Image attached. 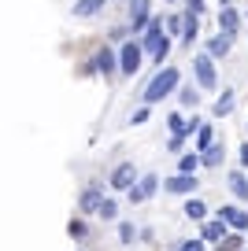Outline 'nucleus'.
<instances>
[{
    "label": "nucleus",
    "mask_w": 248,
    "mask_h": 251,
    "mask_svg": "<svg viewBox=\"0 0 248 251\" xmlns=\"http://www.w3.org/2000/svg\"><path fill=\"white\" fill-rule=\"evenodd\" d=\"M178 81H182V74H178V67H163L159 74H155L152 81L145 85V93H141V100H145V107H152V103H159L163 96H171L174 89H178Z\"/></svg>",
    "instance_id": "obj_1"
},
{
    "label": "nucleus",
    "mask_w": 248,
    "mask_h": 251,
    "mask_svg": "<svg viewBox=\"0 0 248 251\" xmlns=\"http://www.w3.org/2000/svg\"><path fill=\"white\" fill-rule=\"evenodd\" d=\"M141 48H145V52H152V59L163 67V59L171 55V41L163 37V19H152V23H148L145 37H141Z\"/></svg>",
    "instance_id": "obj_2"
},
{
    "label": "nucleus",
    "mask_w": 248,
    "mask_h": 251,
    "mask_svg": "<svg viewBox=\"0 0 248 251\" xmlns=\"http://www.w3.org/2000/svg\"><path fill=\"white\" fill-rule=\"evenodd\" d=\"M141 55H145V48H141V41H126V45L119 48V74H126V78H133V74L141 71Z\"/></svg>",
    "instance_id": "obj_3"
},
{
    "label": "nucleus",
    "mask_w": 248,
    "mask_h": 251,
    "mask_svg": "<svg viewBox=\"0 0 248 251\" xmlns=\"http://www.w3.org/2000/svg\"><path fill=\"white\" fill-rule=\"evenodd\" d=\"M126 8H130V30L133 33H145L148 23H152V0H126Z\"/></svg>",
    "instance_id": "obj_4"
},
{
    "label": "nucleus",
    "mask_w": 248,
    "mask_h": 251,
    "mask_svg": "<svg viewBox=\"0 0 248 251\" xmlns=\"http://www.w3.org/2000/svg\"><path fill=\"white\" fill-rule=\"evenodd\" d=\"M193 74H196V85L200 89H215L218 85V74H215V59L208 52H200L193 59Z\"/></svg>",
    "instance_id": "obj_5"
},
{
    "label": "nucleus",
    "mask_w": 248,
    "mask_h": 251,
    "mask_svg": "<svg viewBox=\"0 0 248 251\" xmlns=\"http://www.w3.org/2000/svg\"><path fill=\"white\" fill-rule=\"evenodd\" d=\"M196 185H200V181H196V174H174V177L163 181V188H167V192H174V196H193Z\"/></svg>",
    "instance_id": "obj_6"
},
{
    "label": "nucleus",
    "mask_w": 248,
    "mask_h": 251,
    "mask_svg": "<svg viewBox=\"0 0 248 251\" xmlns=\"http://www.w3.org/2000/svg\"><path fill=\"white\" fill-rule=\"evenodd\" d=\"M137 181L141 177H137V170H133V163H119L115 174H111V188H115V192H130Z\"/></svg>",
    "instance_id": "obj_7"
},
{
    "label": "nucleus",
    "mask_w": 248,
    "mask_h": 251,
    "mask_svg": "<svg viewBox=\"0 0 248 251\" xmlns=\"http://www.w3.org/2000/svg\"><path fill=\"white\" fill-rule=\"evenodd\" d=\"M155 188H159V177H155V174H145V177L130 188V203H145V200H152Z\"/></svg>",
    "instance_id": "obj_8"
},
{
    "label": "nucleus",
    "mask_w": 248,
    "mask_h": 251,
    "mask_svg": "<svg viewBox=\"0 0 248 251\" xmlns=\"http://www.w3.org/2000/svg\"><path fill=\"white\" fill-rule=\"evenodd\" d=\"M93 71L104 74V78H108V74H115V71H119V55L111 52V48H100V52H96V59H93Z\"/></svg>",
    "instance_id": "obj_9"
},
{
    "label": "nucleus",
    "mask_w": 248,
    "mask_h": 251,
    "mask_svg": "<svg viewBox=\"0 0 248 251\" xmlns=\"http://www.w3.org/2000/svg\"><path fill=\"white\" fill-rule=\"evenodd\" d=\"M218 218L226 222V226L230 229H248V211H241V207H222V211H218Z\"/></svg>",
    "instance_id": "obj_10"
},
{
    "label": "nucleus",
    "mask_w": 248,
    "mask_h": 251,
    "mask_svg": "<svg viewBox=\"0 0 248 251\" xmlns=\"http://www.w3.org/2000/svg\"><path fill=\"white\" fill-rule=\"evenodd\" d=\"M237 30H241V15H237L233 8H222V11H218V33L237 37Z\"/></svg>",
    "instance_id": "obj_11"
},
{
    "label": "nucleus",
    "mask_w": 248,
    "mask_h": 251,
    "mask_svg": "<svg viewBox=\"0 0 248 251\" xmlns=\"http://www.w3.org/2000/svg\"><path fill=\"white\" fill-rule=\"evenodd\" d=\"M100 8H108V0H74V19H93Z\"/></svg>",
    "instance_id": "obj_12"
},
{
    "label": "nucleus",
    "mask_w": 248,
    "mask_h": 251,
    "mask_svg": "<svg viewBox=\"0 0 248 251\" xmlns=\"http://www.w3.org/2000/svg\"><path fill=\"white\" fill-rule=\"evenodd\" d=\"M233 48V37L230 33H218V37H208V55L211 59H222L226 52H230Z\"/></svg>",
    "instance_id": "obj_13"
},
{
    "label": "nucleus",
    "mask_w": 248,
    "mask_h": 251,
    "mask_svg": "<svg viewBox=\"0 0 248 251\" xmlns=\"http://www.w3.org/2000/svg\"><path fill=\"white\" fill-rule=\"evenodd\" d=\"M196 37H200V15H196V11H186V33H182V45L193 48Z\"/></svg>",
    "instance_id": "obj_14"
},
{
    "label": "nucleus",
    "mask_w": 248,
    "mask_h": 251,
    "mask_svg": "<svg viewBox=\"0 0 248 251\" xmlns=\"http://www.w3.org/2000/svg\"><path fill=\"white\" fill-rule=\"evenodd\" d=\"M100 203H104V185H93V188H86V196H82V211H100Z\"/></svg>",
    "instance_id": "obj_15"
},
{
    "label": "nucleus",
    "mask_w": 248,
    "mask_h": 251,
    "mask_svg": "<svg viewBox=\"0 0 248 251\" xmlns=\"http://www.w3.org/2000/svg\"><path fill=\"white\" fill-rule=\"evenodd\" d=\"M204 166V155L200 151H186V155L178 159V174H196Z\"/></svg>",
    "instance_id": "obj_16"
},
{
    "label": "nucleus",
    "mask_w": 248,
    "mask_h": 251,
    "mask_svg": "<svg viewBox=\"0 0 248 251\" xmlns=\"http://www.w3.org/2000/svg\"><path fill=\"white\" fill-rule=\"evenodd\" d=\"M211 144H215V126H211V122H204L200 129H196V151H208Z\"/></svg>",
    "instance_id": "obj_17"
},
{
    "label": "nucleus",
    "mask_w": 248,
    "mask_h": 251,
    "mask_svg": "<svg viewBox=\"0 0 248 251\" xmlns=\"http://www.w3.org/2000/svg\"><path fill=\"white\" fill-rule=\"evenodd\" d=\"M230 192H233L237 200H248V177H245L241 170H233V174H230Z\"/></svg>",
    "instance_id": "obj_18"
},
{
    "label": "nucleus",
    "mask_w": 248,
    "mask_h": 251,
    "mask_svg": "<svg viewBox=\"0 0 248 251\" xmlns=\"http://www.w3.org/2000/svg\"><path fill=\"white\" fill-rule=\"evenodd\" d=\"M226 222L222 218H215V222H208V226H204V240H226Z\"/></svg>",
    "instance_id": "obj_19"
},
{
    "label": "nucleus",
    "mask_w": 248,
    "mask_h": 251,
    "mask_svg": "<svg viewBox=\"0 0 248 251\" xmlns=\"http://www.w3.org/2000/svg\"><path fill=\"white\" fill-rule=\"evenodd\" d=\"M204 155V166H222V159H226V144H211L208 151H200Z\"/></svg>",
    "instance_id": "obj_20"
},
{
    "label": "nucleus",
    "mask_w": 248,
    "mask_h": 251,
    "mask_svg": "<svg viewBox=\"0 0 248 251\" xmlns=\"http://www.w3.org/2000/svg\"><path fill=\"white\" fill-rule=\"evenodd\" d=\"M233 111V89H222V96L215 100V118H226Z\"/></svg>",
    "instance_id": "obj_21"
},
{
    "label": "nucleus",
    "mask_w": 248,
    "mask_h": 251,
    "mask_svg": "<svg viewBox=\"0 0 248 251\" xmlns=\"http://www.w3.org/2000/svg\"><path fill=\"white\" fill-rule=\"evenodd\" d=\"M182 214H186V218H193V222H204V218H208V207H204V200H189Z\"/></svg>",
    "instance_id": "obj_22"
},
{
    "label": "nucleus",
    "mask_w": 248,
    "mask_h": 251,
    "mask_svg": "<svg viewBox=\"0 0 248 251\" xmlns=\"http://www.w3.org/2000/svg\"><path fill=\"white\" fill-rule=\"evenodd\" d=\"M178 103H182V107H196V103H200L196 85H182V89H178Z\"/></svg>",
    "instance_id": "obj_23"
},
{
    "label": "nucleus",
    "mask_w": 248,
    "mask_h": 251,
    "mask_svg": "<svg viewBox=\"0 0 248 251\" xmlns=\"http://www.w3.org/2000/svg\"><path fill=\"white\" fill-rule=\"evenodd\" d=\"M119 214V207H115V200H104L100 203V211H96V218H104V222H111Z\"/></svg>",
    "instance_id": "obj_24"
},
{
    "label": "nucleus",
    "mask_w": 248,
    "mask_h": 251,
    "mask_svg": "<svg viewBox=\"0 0 248 251\" xmlns=\"http://www.w3.org/2000/svg\"><path fill=\"white\" fill-rule=\"evenodd\" d=\"M167 30L174 33V37H178V33H186V19H178V15H171L167 19Z\"/></svg>",
    "instance_id": "obj_25"
},
{
    "label": "nucleus",
    "mask_w": 248,
    "mask_h": 251,
    "mask_svg": "<svg viewBox=\"0 0 248 251\" xmlns=\"http://www.w3.org/2000/svg\"><path fill=\"white\" fill-rule=\"evenodd\" d=\"M133 236H137V229H133L130 222H123V226H119V240H123V244H130Z\"/></svg>",
    "instance_id": "obj_26"
},
{
    "label": "nucleus",
    "mask_w": 248,
    "mask_h": 251,
    "mask_svg": "<svg viewBox=\"0 0 248 251\" xmlns=\"http://www.w3.org/2000/svg\"><path fill=\"white\" fill-rule=\"evenodd\" d=\"M178 251H204V240H182Z\"/></svg>",
    "instance_id": "obj_27"
},
{
    "label": "nucleus",
    "mask_w": 248,
    "mask_h": 251,
    "mask_svg": "<svg viewBox=\"0 0 248 251\" xmlns=\"http://www.w3.org/2000/svg\"><path fill=\"white\" fill-rule=\"evenodd\" d=\"M145 118H148V107H141V111H133V118H130V122H133V126H141Z\"/></svg>",
    "instance_id": "obj_28"
},
{
    "label": "nucleus",
    "mask_w": 248,
    "mask_h": 251,
    "mask_svg": "<svg viewBox=\"0 0 248 251\" xmlns=\"http://www.w3.org/2000/svg\"><path fill=\"white\" fill-rule=\"evenodd\" d=\"M186 8H189V11H196V15H200V11H204V0H186Z\"/></svg>",
    "instance_id": "obj_29"
},
{
    "label": "nucleus",
    "mask_w": 248,
    "mask_h": 251,
    "mask_svg": "<svg viewBox=\"0 0 248 251\" xmlns=\"http://www.w3.org/2000/svg\"><path fill=\"white\" fill-rule=\"evenodd\" d=\"M67 229H70V236H82V233H86V226H82V222H70Z\"/></svg>",
    "instance_id": "obj_30"
},
{
    "label": "nucleus",
    "mask_w": 248,
    "mask_h": 251,
    "mask_svg": "<svg viewBox=\"0 0 248 251\" xmlns=\"http://www.w3.org/2000/svg\"><path fill=\"white\" fill-rule=\"evenodd\" d=\"M241 166L248 170V144H241Z\"/></svg>",
    "instance_id": "obj_31"
}]
</instances>
